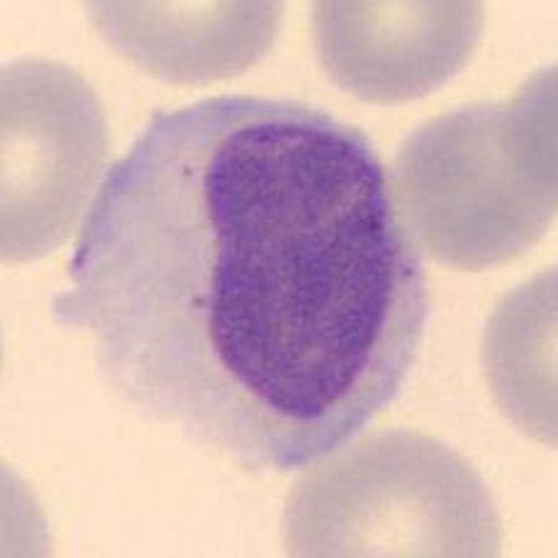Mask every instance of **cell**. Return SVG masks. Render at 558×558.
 I'll use <instances>...</instances> for the list:
<instances>
[{
    "label": "cell",
    "instance_id": "obj_1",
    "mask_svg": "<svg viewBox=\"0 0 558 558\" xmlns=\"http://www.w3.org/2000/svg\"><path fill=\"white\" fill-rule=\"evenodd\" d=\"M58 325L108 387L252 474L310 466L395 401L429 282L381 155L294 98L147 118L70 252Z\"/></svg>",
    "mask_w": 558,
    "mask_h": 558
},
{
    "label": "cell",
    "instance_id": "obj_2",
    "mask_svg": "<svg viewBox=\"0 0 558 558\" xmlns=\"http://www.w3.org/2000/svg\"><path fill=\"white\" fill-rule=\"evenodd\" d=\"M556 68L531 73L509 98L441 112L407 135L391 190L416 247L482 272L517 259L556 217Z\"/></svg>",
    "mask_w": 558,
    "mask_h": 558
},
{
    "label": "cell",
    "instance_id": "obj_3",
    "mask_svg": "<svg viewBox=\"0 0 558 558\" xmlns=\"http://www.w3.org/2000/svg\"><path fill=\"white\" fill-rule=\"evenodd\" d=\"M501 517L482 474L457 449L412 429L349 439L292 484L290 556L501 554Z\"/></svg>",
    "mask_w": 558,
    "mask_h": 558
},
{
    "label": "cell",
    "instance_id": "obj_4",
    "mask_svg": "<svg viewBox=\"0 0 558 558\" xmlns=\"http://www.w3.org/2000/svg\"><path fill=\"white\" fill-rule=\"evenodd\" d=\"M110 155V128L87 77L50 58L0 68V252L43 259L75 230Z\"/></svg>",
    "mask_w": 558,
    "mask_h": 558
},
{
    "label": "cell",
    "instance_id": "obj_5",
    "mask_svg": "<svg viewBox=\"0 0 558 558\" xmlns=\"http://www.w3.org/2000/svg\"><path fill=\"white\" fill-rule=\"evenodd\" d=\"M312 38L331 83L366 102H407L449 83L474 56L486 5L471 0L312 3Z\"/></svg>",
    "mask_w": 558,
    "mask_h": 558
},
{
    "label": "cell",
    "instance_id": "obj_6",
    "mask_svg": "<svg viewBox=\"0 0 558 558\" xmlns=\"http://www.w3.org/2000/svg\"><path fill=\"white\" fill-rule=\"evenodd\" d=\"M87 21L108 46L145 73L178 85L240 75L275 46L284 5L87 3Z\"/></svg>",
    "mask_w": 558,
    "mask_h": 558
},
{
    "label": "cell",
    "instance_id": "obj_7",
    "mask_svg": "<svg viewBox=\"0 0 558 558\" xmlns=\"http://www.w3.org/2000/svg\"><path fill=\"white\" fill-rule=\"evenodd\" d=\"M484 372L506 418L556 449V267L496 304L484 331Z\"/></svg>",
    "mask_w": 558,
    "mask_h": 558
}]
</instances>
